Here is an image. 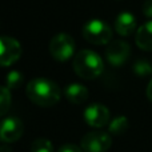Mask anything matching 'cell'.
<instances>
[{
  "label": "cell",
  "mask_w": 152,
  "mask_h": 152,
  "mask_svg": "<svg viewBox=\"0 0 152 152\" xmlns=\"http://www.w3.org/2000/svg\"><path fill=\"white\" fill-rule=\"evenodd\" d=\"M128 129V120L126 116H118L110 124V132L113 135H121Z\"/></svg>",
  "instance_id": "obj_13"
},
{
  "label": "cell",
  "mask_w": 152,
  "mask_h": 152,
  "mask_svg": "<svg viewBox=\"0 0 152 152\" xmlns=\"http://www.w3.org/2000/svg\"><path fill=\"white\" fill-rule=\"evenodd\" d=\"M129 53H131V48H129L128 43L123 42V40L111 42L105 48V58L113 67L123 66L128 59Z\"/></svg>",
  "instance_id": "obj_8"
},
{
  "label": "cell",
  "mask_w": 152,
  "mask_h": 152,
  "mask_svg": "<svg viewBox=\"0 0 152 152\" xmlns=\"http://www.w3.org/2000/svg\"><path fill=\"white\" fill-rule=\"evenodd\" d=\"M24 126L20 119L15 116L5 118L0 121V140L4 143H15L21 137Z\"/></svg>",
  "instance_id": "obj_7"
},
{
  "label": "cell",
  "mask_w": 152,
  "mask_h": 152,
  "mask_svg": "<svg viewBox=\"0 0 152 152\" xmlns=\"http://www.w3.org/2000/svg\"><path fill=\"white\" fill-rule=\"evenodd\" d=\"M1 150H3V148H1V147H0V151H1Z\"/></svg>",
  "instance_id": "obj_21"
},
{
  "label": "cell",
  "mask_w": 152,
  "mask_h": 152,
  "mask_svg": "<svg viewBox=\"0 0 152 152\" xmlns=\"http://www.w3.org/2000/svg\"><path fill=\"white\" fill-rule=\"evenodd\" d=\"M58 152H84L81 150V147H77L75 144H66L63 147H60V150Z\"/></svg>",
  "instance_id": "obj_18"
},
{
  "label": "cell",
  "mask_w": 152,
  "mask_h": 152,
  "mask_svg": "<svg viewBox=\"0 0 152 152\" xmlns=\"http://www.w3.org/2000/svg\"><path fill=\"white\" fill-rule=\"evenodd\" d=\"M74 69L80 77L91 80L102 75L104 64H103V59L96 52L91 50H83L77 55H75Z\"/></svg>",
  "instance_id": "obj_2"
},
{
  "label": "cell",
  "mask_w": 152,
  "mask_h": 152,
  "mask_svg": "<svg viewBox=\"0 0 152 152\" xmlns=\"http://www.w3.org/2000/svg\"><path fill=\"white\" fill-rule=\"evenodd\" d=\"M21 55V45L16 39L0 36V67H8L18 61Z\"/></svg>",
  "instance_id": "obj_6"
},
{
  "label": "cell",
  "mask_w": 152,
  "mask_h": 152,
  "mask_svg": "<svg viewBox=\"0 0 152 152\" xmlns=\"http://www.w3.org/2000/svg\"><path fill=\"white\" fill-rule=\"evenodd\" d=\"M11 107V89L5 86H0V118L8 112Z\"/></svg>",
  "instance_id": "obj_14"
},
{
  "label": "cell",
  "mask_w": 152,
  "mask_h": 152,
  "mask_svg": "<svg viewBox=\"0 0 152 152\" xmlns=\"http://www.w3.org/2000/svg\"><path fill=\"white\" fill-rule=\"evenodd\" d=\"M137 47L143 51H152V20L140 26L135 36Z\"/></svg>",
  "instance_id": "obj_11"
},
{
  "label": "cell",
  "mask_w": 152,
  "mask_h": 152,
  "mask_svg": "<svg viewBox=\"0 0 152 152\" xmlns=\"http://www.w3.org/2000/svg\"><path fill=\"white\" fill-rule=\"evenodd\" d=\"M64 95H66L67 100L74 103V104H81V103L87 102V99L89 96L88 89L79 83H74V84L67 86Z\"/></svg>",
  "instance_id": "obj_12"
},
{
  "label": "cell",
  "mask_w": 152,
  "mask_h": 152,
  "mask_svg": "<svg viewBox=\"0 0 152 152\" xmlns=\"http://www.w3.org/2000/svg\"><path fill=\"white\" fill-rule=\"evenodd\" d=\"M83 37L88 43L95 45L108 44L112 39V29L105 21L94 19L83 26Z\"/></svg>",
  "instance_id": "obj_3"
},
{
  "label": "cell",
  "mask_w": 152,
  "mask_h": 152,
  "mask_svg": "<svg viewBox=\"0 0 152 152\" xmlns=\"http://www.w3.org/2000/svg\"><path fill=\"white\" fill-rule=\"evenodd\" d=\"M50 52L58 61L68 60L75 52V40L66 32L55 35L50 42Z\"/></svg>",
  "instance_id": "obj_4"
},
{
  "label": "cell",
  "mask_w": 152,
  "mask_h": 152,
  "mask_svg": "<svg viewBox=\"0 0 152 152\" xmlns=\"http://www.w3.org/2000/svg\"><path fill=\"white\" fill-rule=\"evenodd\" d=\"M112 140L104 131H92L81 139V150L84 152H105L110 150Z\"/></svg>",
  "instance_id": "obj_5"
},
{
  "label": "cell",
  "mask_w": 152,
  "mask_h": 152,
  "mask_svg": "<svg viewBox=\"0 0 152 152\" xmlns=\"http://www.w3.org/2000/svg\"><path fill=\"white\" fill-rule=\"evenodd\" d=\"M143 13L147 18H152V0H147L143 4Z\"/></svg>",
  "instance_id": "obj_19"
},
{
  "label": "cell",
  "mask_w": 152,
  "mask_h": 152,
  "mask_svg": "<svg viewBox=\"0 0 152 152\" xmlns=\"http://www.w3.org/2000/svg\"><path fill=\"white\" fill-rule=\"evenodd\" d=\"M84 120L88 126L94 128H102L110 121V111L103 104H91L84 110Z\"/></svg>",
  "instance_id": "obj_9"
},
{
  "label": "cell",
  "mask_w": 152,
  "mask_h": 152,
  "mask_svg": "<svg viewBox=\"0 0 152 152\" xmlns=\"http://www.w3.org/2000/svg\"><path fill=\"white\" fill-rule=\"evenodd\" d=\"M147 97L152 102V79L150 80V84L147 87Z\"/></svg>",
  "instance_id": "obj_20"
},
{
  "label": "cell",
  "mask_w": 152,
  "mask_h": 152,
  "mask_svg": "<svg viewBox=\"0 0 152 152\" xmlns=\"http://www.w3.org/2000/svg\"><path fill=\"white\" fill-rule=\"evenodd\" d=\"M134 72L139 77H147L152 75V66L145 60H139L134 64Z\"/></svg>",
  "instance_id": "obj_16"
},
{
  "label": "cell",
  "mask_w": 152,
  "mask_h": 152,
  "mask_svg": "<svg viewBox=\"0 0 152 152\" xmlns=\"http://www.w3.org/2000/svg\"><path fill=\"white\" fill-rule=\"evenodd\" d=\"M24 76L20 71H11L5 77V87L10 89H16L23 84Z\"/></svg>",
  "instance_id": "obj_15"
},
{
  "label": "cell",
  "mask_w": 152,
  "mask_h": 152,
  "mask_svg": "<svg viewBox=\"0 0 152 152\" xmlns=\"http://www.w3.org/2000/svg\"><path fill=\"white\" fill-rule=\"evenodd\" d=\"M31 152H53V145L47 139H36L31 144Z\"/></svg>",
  "instance_id": "obj_17"
},
{
  "label": "cell",
  "mask_w": 152,
  "mask_h": 152,
  "mask_svg": "<svg viewBox=\"0 0 152 152\" xmlns=\"http://www.w3.org/2000/svg\"><path fill=\"white\" fill-rule=\"evenodd\" d=\"M27 96L32 103L40 107L55 105L60 99V88L55 81L45 77L32 79L27 86Z\"/></svg>",
  "instance_id": "obj_1"
},
{
  "label": "cell",
  "mask_w": 152,
  "mask_h": 152,
  "mask_svg": "<svg viewBox=\"0 0 152 152\" xmlns=\"http://www.w3.org/2000/svg\"><path fill=\"white\" fill-rule=\"evenodd\" d=\"M135 28H136V18L131 12L124 11L119 13L115 20V29L119 35L128 36L135 31Z\"/></svg>",
  "instance_id": "obj_10"
}]
</instances>
